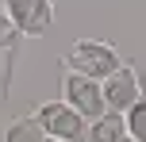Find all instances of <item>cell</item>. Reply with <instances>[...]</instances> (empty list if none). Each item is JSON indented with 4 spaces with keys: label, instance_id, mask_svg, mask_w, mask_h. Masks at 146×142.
<instances>
[{
    "label": "cell",
    "instance_id": "cell-1",
    "mask_svg": "<svg viewBox=\"0 0 146 142\" xmlns=\"http://www.w3.org/2000/svg\"><path fill=\"white\" fill-rule=\"evenodd\" d=\"M38 127L46 131V138H66V142H85V131H88V119L69 108L66 100H54V104H42L35 112Z\"/></svg>",
    "mask_w": 146,
    "mask_h": 142
},
{
    "label": "cell",
    "instance_id": "cell-12",
    "mask_svg": "<svg viewBox=\"0 0 146 142\" xmlns=\"http://www.w3.org/2000/svg\"><path fill=\"white\" fill-rule=\"evenodd\" d=\"M119 142H135V138H119Z\"/></svg>",
    "mask_w": 146,
    "mask_h": 142
},
{
    "label": "cell",
    "instance_id": "cell-4",
    "mask_svg": "<svg viewBox=\"0 0 146 142\" xmlns=\"http://www.w3.org/2000/svg\"><path fill=\"white\" fill-rule=\"evenodd\" d=\"M62 92H66V104L77 108L85 119H96V115L104 112L100 81H92V77L77 73V69H66V77H62Z\"/></svg>",
    "mask_w": 146,
    "mask_h": 142
},
{
    "label": "cell",
    "instance_id": "cell-5",
    "mask_svg": "<svg viewBox=\"0 0 146 142\" xmlns=\"http://www.w3.org/2000/svg\"><path fill=\"white\" fill-rule=\"evenodd\" d=\"M100 96H104V108H111V112H127V108H131L135 100H139L135 69H127V65L111 69V73L100 81Z\"/></svg>",
    "mask_w": 146,
    "mask_h": 142
},
{
    "label": "cell",
    "instance_id": "cell-10",
    "mask_svg": "<svg viewBox=\"0 0 146 142\" xmlns=\"http://www.w3.org/2000/svg\"><path fill=\"white\" fill-rule=\"evenodd\" d=\"M135 85H139V96H146V65L135 69Z\"/></svg>",
    "mask_w": 146,
    "mask_h": 142
},
{
    "label": "cell",
    "instance_id": "cell-3",
    "mask_svg": "<svg viewBox=\"0 0 146 142\" xmlns=\"http://www.w3.org/2000/svg\"><path fill=\"white\" fill-rule=\"evenodd\" d=\"M0 8H4V15L12 19V27L19 31V35H46L54 23V4L50 0H0Z\"/></svg>",
    "mask_w": 146,
    "mask_h": 142
},
{
    "label": "cell",
    "instance_id": "cell-7",
    "mask_svg": "<svg viewBox=\"0 0 146 142\" xmlns=\"http://www.w3.org/2000/svg\"><path fill=\"white\" fill-rule=\"evenodd\" d=\"M4 142H46V131L38 127V119H35V115H19V119H12V123H8Z\"/></svg>",
    "mask_w": 146,
    "mask_h": 142
},
{
    "label": "cell",
    "instance_id": "cell-13",
    "mask_svg": "<svg viewBox=\"0 0 146 142\" xmlns=\"http://www.w3.org/2000/svg\"><path fill=\"white\" fill-rule=\"evenodd\" d=\"M0 142H4V135H0Z\"/></svg>",
    "mask_w": 146,
    "mask_h": 142
},
{
    "label": "cell",
    "instance_id": "cell-8",
    "mask_svg": "<svg viewBox=\"0 0 146 142\" xmlns=\"http://www.w3.org/2000/svg\"><path fill=\"white\" fill-rule=\"evenodd\" d=\"M123 127H127V138L146 142V96H139V100L123 112Z\"/></svg>",
    "mask_w": 146,
    "mask_h": 142
},
{
    "label": "cell",
    "instance_id": "cell-2",
    "mask_svg": "<svg viewBox=\"0 0 146 142\" xmlns=\"http://www.w3.org/2000/svg\"><path fill=\"white\" fill-rule=\"evenodd\" d=\"M119 65H123L119 54L111 50L108 42H96V38H81V42H73V50H69V69L92 77V81H104V77H108L111 69H119Z\"/></svg>",
    "mask_w": 146,
    "mask_h": 142
},
{
    "label": "cell",
    "instance_id": "cell-11",
    "mask_svg": "<svg viewBox=\"0 0 146 142\" xmlns=\"http://www.w3.org/2000/svg\"><path fill=\"white\" fill-rule=\"evenodd\" d=\"M46 142H66V138H46Z\"/></svg>",
    "mask_w": 146,
    "mask_h": 142
},
{
    "label": "cell",
    "instance_id": "cell-9",
    "mask_svg": "<svg viewBox=\"0 0 146 142\" xmlns=\"http://www.w3.org/2000/svg\"><path fill=\"white\" fill-rule=\"evenodd\" d=\"M15 38H19V31L12 27V19H8L4 12H0V50H12V46H15Z\"/></svg>",
    "mask_w": 146,
    "mask_h": 142
},
{
    "label": "cell",
    "instance_id": "cell-6",
    "mask_svg": "<svg viewBox=\"0 0 146 142\" xmlns=\"http://www.w3.org/2000/svg\"><path fill=\"white\" fill-rule=\"evenodd\" d=\"M88 142H119L127 138V127H123V112H111L104 108L96 119H88V131H85Z\"/></svg>",
    "mask_w": 146,
    "mask_h": 142
}]
</instances>
